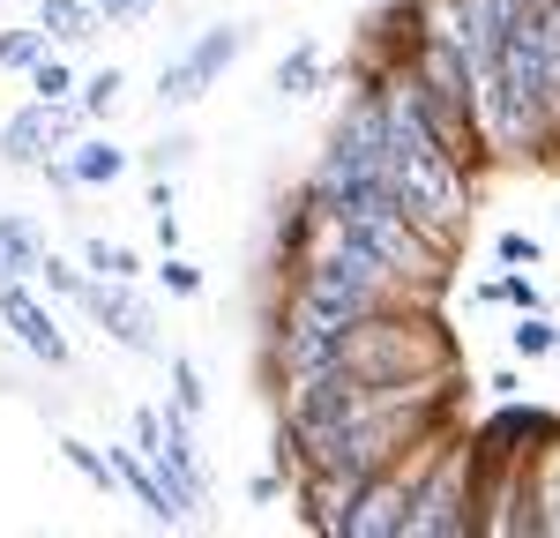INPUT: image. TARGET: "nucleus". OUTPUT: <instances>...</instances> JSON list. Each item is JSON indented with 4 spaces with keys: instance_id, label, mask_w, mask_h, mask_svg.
<instances>
[{
    "instance_id": "obj_1",
    "label": "nucleus",
    "mask_w": 560,
    "mask_h": 538,
    "mask_svg": "<svg viewBox=\"0 0 560 538\" xmlns=\"http://www.w3.org/2000/svg\"><path fill=\"white\" fill-rule=\"evenodd\" d=\"M388 187H396V202L411 210V224H427L441 247H448V239L464 232V218H471L464 157L427 128V113H419L404 90H388Z\"/></svg>"
},
{
    "instance_id": "obj_2",
    "label": "nucleus",
    "mask_w": 560,
    "mask_h": 538,
    "mask_svg": "<svg viewBox=\"0 0 560 538\" xmlns=\"http://www.w3.org/2000/svg\"><path fill=\"white\" fill-rule=\"evenodd\" d=\"M345 366L366 382H433V374H448V344L433 337V321H404L382 307L366 321H351Z\"/></svg>"
},
{
    "instance_id": "obj_3",
    "label": "nucleus",
    "mask_w": 560,
    "mask_h": 538,
    "mask_svg": "<svg viewBox=\"0 0 560 538\" xmlns=\"http://www.w3.org/2000/svg\"><path fill=\"white\" fill-rule=\"evenodd\" d=\"M478 448H441L433 471L419 479V501H411V538H456L478 531Z\"/></svg>"
},
{
    "instance_id": "obj_4",
    "label": "nucleus",
    "mask_w": 560,
    "mask_h": 538,
    "mask_svg": "<svg viewBox=\"0 0 560 538\" xmlns=\"http://www.w3.org/2000/svg\"><path fill=\"white\" fill-rule=\"evenodd\" d=\"M240 45H247V31H232V23L202 31V45H195L187 60H173V68L158 75V97H165V105H195V97H202V90H210L217 75H224V68L240 60Z\"/></svg>"
},
{
    "instance_id": "obj_5",
    "label": "nucleus",
    "mask_w": 560,
    "mask_h": 538,
    "mask_svg": "<svg viewBox=\"0 0 560 538\" xmlns=\"http://www.w3.org/2000/svg\"><path fill=\"white\" fill-rule=\"evenodd\" d=\"M83 307H90V321L105 329V337H120L128 352H158V337H150V307L128 292V277H97L83 292Z\"/></svg>"
},
{
    "instance_id": "obj_6",
    "label": "nucleus",
    "mask_w": 560,
    "mask_h": 538,
    "mask_svg": "<svg viewBox=\"0 0 560 538\" xmlns=\"http://www.w3.org/2000/svg\"><path fill=\"white\" fill-rule=\"evenodd\" d=\"M0 314H8V329L23 337V352L31 359H45V366H68V337L52 329V314L15 284V277H0Z\"/></svg>"
},
{
    "instance_id": "obj_7",
    "label": "nucleus",
    "mask_w": 560,
    "mask_h": 538,
    "mask_svg": "<svg viewBox=\"0 0 560 538\" xmlns=\"http://www.w3.org/2000/svg\"><path fill=\"white\" fill-rule=\"evenodd\" d=\"M68 128H75V113H68V105H45V97H38V105H23V113L8 120L0 150H8L15 165H45V150H52Z\"/></svg>"
},
{
    "instance_id": "obj_8",
    "label": "nucleus",
    "mask_w": 560,
    "mask_h": 538,
    "mask_svg": "<svg viewBox=\"0 0 560 538\" xmlns=\"http://www.w3.org/2000/svg\"><path fill=\"white\" fill-rule=\"evenodd\" d=\"M31 269H45L38 232H31L23 218H0V277H31Z\"/></svg>"
},
{
    "instance_id": "obj_9",
    "label": "nucleus",
    "mask_w": 560,
    "mask_h": 538,
    "mask_svg": "<svg viewBox=\"0 0 560 538\" xmlns=\"http://www.w3.org/2000/svg\"><path fill=\"white\" fill-rule=\"evenodd\" d=\"M38 23H45V38L75 45V38H90V23H97V8H90V0H38Z\"/></svg>"
},
{
    "instance_id": "obj_10",
    "label": "nucleus",
    "mask_w": 560,
    "mask_h": 538,
    "mask_svg": "<svg viewBox=\"0 0 560 538\" xmlns=\"http://www.w3.org/2000/svg\"><path fill=\"white\" fill-rule=\"evenodd\" d=\"M128 173V157L113 150V142H83L68 165H60V179H83V187H97V179H120Z\"/></svg>"
},
{
    "instance_id": "obj_11",
    "label": "nucleus",
    "mask_w": 560,
    "mask_h": 538,
    "mask_svg": "<svg viewBox=\"0 0 560 538\" xmlns=\"http://www.w3.org/2000/svg\"><path fill=\"white\" fill-rule=\"evenodd\" d=\"M314 83H322V52H314V45H300L292 60H277V90H284V97H306Z\"/></svg>"
},
{
    "instance_id": "obj_12",
    "label": "nucleus",
    "mask_w": 560,
    "mask_h": 538,
    "mask_svg": "<svg viewBox=\"0 0 560 538\" xmlns=\"http://www.w3.org/2000/svg\"><path fill=\"white\" fill-rule=\"evenodd\" d=\"M509 344H516V359H546V352L560 344V337H553V321H546V314H516Z\"/></svg>"
},
{
    "instance_id": "obj_13",
    "label": "nucleus",
    "mask_w": 560,
    "mask_h": 538,
    "mask_svg": "<svg viewBox=\"0 0 560 538\" xmlns=\"http://www.w3.org/2000/svg\"><path fill=\"white\" fill-rule=\"evenodd\" d=\"M38 52H45V23L8 31V38H0V68H38Z\"/></svg>"
},
{
    "instance_id": "obj_14",
    "label": "nucleus",
    "mask_w": 560,
    "mask_h": 538,
    "mask_svg": "<svg viewBox=\"0 0 560 538\" xmlns=\"http://www.w3.org/2000/svg\"><path fill=\"white\" fill-rule=\"evenodd\" d=\"M60 456H68L75 471H83L90 487H113V479H120V471H113V456H97L90 442H60Z\"/></svg>"
},
{
    "instance_id": "obj_15",
    "label": "nucleus",
    "mask_w": 560,
    "mask_h": 538,
    "mask_svg": "<svg viewBox=\"0 0 560 538\" xmlns=\"http://www.w3.org/2000/svg\"><path fill=\"white\" fill-rule=\"evenodd\" d=\"M83 262L97 269V277H135V255H128V247H113V239H90Z\"/></svg>"
},
{
    "instance_id": "obj_16",
    "label": "nucleus",
    "mask_w": 560,
    "mask_h": 538,
    "mask_svg": "<svg viewBox=\"0 0 560 538\" xmlns=\"http://www.w3.org/2000/svg\"><path fill=\"white\" fill-rule=\"evenodd\" d=\"M31 90H38L45 105H60V97L75 90V75H68V60H38V75H31Z\"/></svg>"
},
{
    "instance_id": "obj_17",
    "label": "nucleus",
    "mask_w": 560,
    "mask_h": 538,
    "mask_svg": "<svg viewBox=\"0 0 560 538\" xmlns=\"http://www.w3.org/2000/svg\"><path fill=\"white\" fill-rule=\"evenodd\" d=\"M113 105H120V68H105V75L83 83V113H113Z\"/></svg>"
},
{
    "instance_id": "obj_18",
    "label": "nucleus",
    "mask_w": 560,
    "mask_h": 538,
    "mask_svg": "<svg viewBox=\"0 0 560 538\" xmlns=\"http://www.w3.org/2000/svg\"><path fill=\"white\" fill-rule=\"evenodd\" d=\"M173 382H179V411H202V374H195V359H173Z\"/></svg>"
},
{
    "instance_id": "obj_19",
    "label": "nucleus",
    "mask_w": 560,
    "mask_h": 538,
    "mask_svg": "<svg viewBox=\"0 0 560 538\" xmlns=\"http://www.w3.org/2000/svg\"><path fill=\"white\" fill-rule=\"evenodd\" d=\"M493 300H509V307H538V284H530V277H501V284H493Z\"/></svg>"
},
{
    "instance_id": "obj_20",
    "label": "nucleus",
    "mask_w": 560,
    "mask_h": 538,
    "mask_svg": "<svg viewBox=\"0 0 560 538\" xmlns=\"http://www.w3.org/2000/svg\"><path fill=\"white\" fill-rule=\"evenodd\" d=\"M45 284H52V292H68V300H83V292H90L83 277H75L68 262H52V255H45Z\"/></svg>"
},
{
    "instance_id": "obj_21",
    "label": "nucleus",
    "mask_w": 560,
    "mask_h": 538,
    "mask_svg": "<svg viewBox=\"0 0 560 538\" xmlns=\"http://www.w3.org/2000/svg\"><path fill=\"white\" fill-rule=\"evenodd\" d=\"M501 262H538V239H530V232H501Z\"/></svg>"
},
{
    "instance_id": "obj_22",
    "label": "nucleus",
    "mask_w": 560,
    "mask_h": 538,
    "mask_svg": "<svg viewBox=\"0 0 560 538\" xmlns=\"http://www.w3.org/2000/svg\"><path fill=\"white\" fill-rule=\"evenodd\" d=\"M195 284H202V277H195V262H179V255H165V292H179V300H187Z\"/></svg>"
},
{
    "instance_id": "obj_23",
    "label": "nucleus",
    "mask_w": 560,
    "mask_h": 538,
    "mask_svg": "<svg viewBox=\"0 0 560 538\" xmlns=\"http://www.w3.org/2000/svg\"><path fill=\"white\" fill-rule=\"evenodd\" d=\"M150 165H158V173H173V165H187V142H179V134H173V142H158V150H150Z\"/></svg>"
},
{
    "instance_id": "obj_24",
    "label": "nucleus",
    "mask_w": 560,
    "mask_h": 538,
    "mask_svg": "<svg viewBox=\"0 0 560 538\" xmlns=\"http://www.w3.org/2000/svg\"><path fill=\"white\" fill-rule=\"evenodd\" d=\"M90 8H105V15H142L150 0H90Z\"/></svg>"
}]
</instances>
